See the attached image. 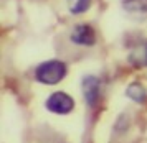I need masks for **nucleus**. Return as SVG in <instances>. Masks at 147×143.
I'll return each instance as SVG.
<instances>
[{
	"mask_svg": "<svg viewBox=\"0 0 147 143\" xmlns=\"http://www.w3.org/2000/svg\"><path fill=\"white\" fill-rule=\"evenodd\" d=\"M71 41L74 45H81V46H93L96 43V33H94L93 26L86 25V23H81L76 25L71 31Z\"/></svg>",
	"mask_w": 147,
	"mask_h": 143,
	"instance_id": "3",
	"label": "nucleus"
},
{
	"mask_svg": "<svg viewBox=\"0 0 147 143\" xmlns=\"http://www.w3.org/2000/svg\"><path fill=\"white\" fill-rule=\"evenodd\" d=\"M126 96L129 99H132L134 102L137 104H142L147 97V92H146V87L140 86L139 82H134V84H129L126 89Z\"/></svg>",
	"mask_w": 147,
	"mask_h": 143,
	"instance_id": "6",
	"label": "nucleus"
},
{
	"mask_svg": "<svg viewBox=\"0 0 147 143\" xmlns=\"http://www.w3.org/2000/svg\"><path fill=\"white\" fill-rule=\"evenodd\" d=\"M83 87V96L86 99V102L89 107H94L99 100V94H101V82L98 78L94 76H86L81 82Z\"/></svg>",
	"mask_w": 147,
	"mask_h": 143,
	"instance_id": "4",
	"label": "nucleus"
},
{
	"mask_svg": "<svg viewBox=\"0 0 147 143\" xmlns=\"http://www.w3.org/2000/svg\"><path fill=\"white\" fill-rule=\"evenodd\" d=\"M47 109L58 115H66L74 109V100L66 92H53L47 99Z\"/></svg>",
	"mask_w": 147,
	"mask_h": 143,
	"instance_id": "2",
	"label": "nucleus"
},
{
	"mask_svg": "<svg viewBox=\"0 0 147 143\" xmlns=\"http://www.w3.org/2000/svg\"><path fill=\"white\" fill-rule=\"evenodd\" d=\"M91 7V0H68V8L73 15L84 13Z\"/></svg>",
	"mask_w": 147,
	"mask_h": 143,
	"instance_id": "8",
	"label": "nucleus"
},
{
	"mask_svg": "<svg viewBox=\"0 0 147 143\" xmlns=\"http://www.w3.org/2000/svg\"><path fill=\"white\" fill-rule=\"evenodd\" d=\"M127 61L131 63V64L137 66V67H144L147 66V41L144 43H140L134 48L131 54L127 56Z\"/></svg>",
	"mask_w": 147,
	"mask_h": 143,
	"instance_id": "5",
	"label": "nucleus"
},
{
	"mask_svg": "<svg viewBox=\"0 0 147 143\" xmlns=\"http://www.w3.org/2000/svg\"><path fill=\"white\" fill-rule=\"evenodd\" d=\"M66 64L63 61H58V59H51V61H45L41 63L36 71H35V78L38 82L41 84H48L53 86L58 84L63 81V78L66 76Z\"/></svg>",
	"mask_w": 147,
	"mask_h": 143,
	"instance_id": "1",
	"label": "nucleus"
},
{
	"mask_svg": "<svg viewBox=\"0 0 147 143\" xmlns=\"http://www.w3.org/2000/svg\"><path fill=\"white\" fill-rule=\"evenodd\" d=\"M122 7L132 13H147V0H122Z\"/></svg>",
	"mask_w": 147,
	"mask_h": 143,
	"instance_id": "7",
	"label": "nucleus"
}]
</instances>
